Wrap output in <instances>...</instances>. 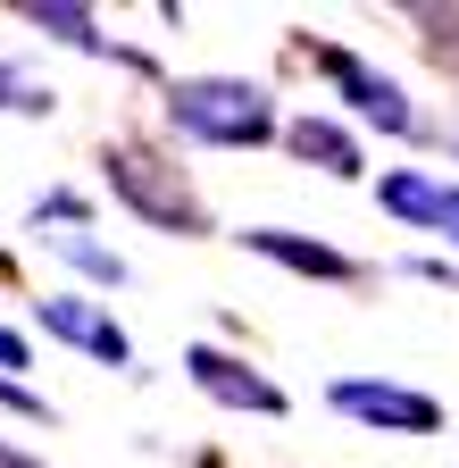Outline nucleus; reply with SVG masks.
<instances>
[{
  "mask_svg": "<svg viewBox=\"0 0 459 468\" xmlns=\"http://www.w3.org/2000/svg\"><path fill=\"white\" fill-rule=\"evenodd\" d=\"M42 243L59 251V260H76L84 276H100V284H126V260H118V251H100V243H92L84 226H68V234H42Z\"/></svg>",
  "mask_w": 459,
  "mask_h": 468,
  "instance_id": "11",
  "label": "nucleus"
},
{
  "mask_svg": "<svg viewBox=\"0 0 459 468\" xmlns=\"http://www.w3.org/2000/svg\"><path fill=\"white\" fill-rule=\"evenodd\" d=\"M34 318H42V335H59V343L92 351L100 368H126V360H134L126 326L109 318V310H92V302H76V292H42V302H34Z\"/></svg>",
  "mask_w": 459,
  "mask_h": 468,
  "instance_id": "3",
  "label": "nucleus"
},
{
  "mask_svg": "<svg viewBox=\"0 0 459 468\" xmlns=\"http://www.w3.org/2000/svg\"><path fill=\"white\" fill-rule=\"evenodd\" d=\"M109 193H118L126 209H142L151 226H167V234H201V226H209L201 201L176 185V167H159V159H142V151H109Z\"/></svg>",
  "mask_w": 459,
  "mask_h": 468,
  "instance_id": "2",
  "label": "nucleus"
},
{
  "mask_svg": "<svg viewBox=\"0 0 459 468\" xmlns=\"http://www.w3.org/2000/svg\"><path fill=\"white\" fill-rule=\"evenodd\" d=\"M184 368H193V385H201L209 401H225V410H259V419H276V410H284V393H276L259 368L225 360V351H209V343H193V351H184Z\"/></svg>",
  "mask_w": 459,
  "mask_h": 468,
  "instance_id": "7",
  "label": "nucleus"
},
{
  "mask_svg": "<svg viewBox=\"0 0 459 468\" xmlns=\"http://www.w3.org/2000/svg\"><path fill=\"white\" fill-rule=\"evenodd\" d=\"M326 76H334V92H342V101H351L360 117H376V126H384V134H418V109H410V101H401V84H392V76H376V68H360V58H351V50H326Z\"/></svg>",
  "mask_w": 459,
  "mask_h": 468,
  "instance_id": "5",
  "label": "nucleus"
},
{
  "mask_svg": "<svg viewBox=\"0 0 459 468\" xmlns=\"http://www.w3.org/2000/svg\"><path fill=\"white\" fill-rule=\"evenodd\" d=\"M376 201H384L392 218L434 226V234H451V243H459V185H443V176H426V167H392L384 185H376Z\"/></svg>",
  "mask_w": 459,
  "mask_h": 468,
  "instance_id": "6",
  "label": "nucleus"
},
{
  "mask_svg": "<svg viewBox=\"0 0 459 468\" xmlns=\"http://www.w3.org/2000/svg\"><path fill=\"white\" fill-rule=\"evenodd\" d=\"M42 34H59V42H76V50H109V34L92 26V9H68V0H34L26 9Z\"/></svg>",
  "mask_w": 459,
  "mask_h": 468,
  "instance_id": "10",
  "label": "nucleus"
},
{
  "mask_svg": "<svg viewBox=\"0 0 459 468\" xmlns=\"http://www.w3.org/2000/svg\"><path fill=\"white\" fill-rule=\"evenodd\" d=\"M0 468H42V460H26V452H9V443H0Z\"/></svg>",
  "mask_w": 459,
  "mask_h": 468,
  "instance_id": "14",
  "label": "nucleus"
},
{
  "mask_svg": "<svg viewBox=\"0 0 459 468\" xmlns=\"http://www.w3.org/2000/svg\"><path fill=\"white\" fill-rule=\"evenodd\" d=\"M0 368H26V335H9V326H0Z\"/></svg>",
  "mask_w": 459,
  "mask_h": 468,
  "instance_id": "13",
  "label": "nucleus"
},
{
  "mask_svg": "<svg viewBox=\"0 0 459 468\" xmlns=\"http://www.w3.org/2000/svg\"><path fill=\"white\" fill-rule=\"evenodd\" d=\"M0 109H26V117H42V109H50V92H42V84H26L17 68H0Z\"/></svg>",
  "mask_w": 459,
  "mask_h": 468,
  "instance_id": "12",
  "label": "nucleus"
},
{
  "mask_svg": "<svg viewBox=\"0 0 459 468\" xmlns=\"http://www.w3.org/2000/svg\"><path fill=\"white\" fill-rule=\"evenodd\" d=\"M334 410H342V419H368V427H392V435H434V419H443L426 393H410V385H368V377H342L334 385Z\"/></svg>",
  "mask_w": 459,
  "mask_h": 468,
  "instance_id": "4",
  "label": "nucleus"
},
{
  "mask_svg": "<svg viewBox=\"0 0 459 468\" xmlns=\"http://www.w3.org/2000/svg\"><path fill=\"white\" fill-rule=\"evenodd\" d=\"M284 143H293L301 159H318L326 176H360V143L342 134V126H326V117H293V126H284Z\"/></svg>",
  "mask_w": 459,
  "mask_h": 468,
  "instance_id": "9",
  "label": "nucleus"
},
{
  "mask_svg": "<svg viewBox=\"0 0 459 468\" xmlns=\"http://www.w3.org/2000/svg\"><path fill=\"white\" fill-rule=\"evenodd\" d=\"M167 117H176V134L217 143V151H235V143H267V134H276L267 92L243 84V76H193V84H176V92H167Z\"/></svg>",
  "mask_w": 459,
  "mask_h": 468,
  "instance_id": "1",
  "label": "nucleus"
},
{
  "mask_svg": "<svg viewBox=\"0 0 459 468\" xmlns=\"http://www.w3.org/2000/svg\"><path fill=\"white\" fill-rule=\"evenodd\" d=\"M243 243H251L259 260H284V268H301V276H326V284H351V276H360V268L342 260V251L309 243V234H284V226H251Z\"/></svg>",
  "mask_w": 459,
  "mask_h": 468,
  "instance_id": "8",
  "label": "nucleus"
}]
</instances>
